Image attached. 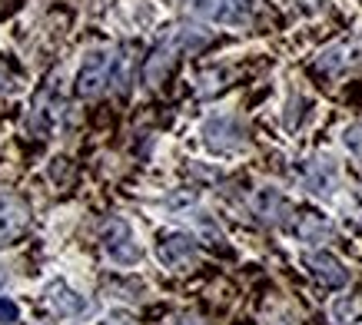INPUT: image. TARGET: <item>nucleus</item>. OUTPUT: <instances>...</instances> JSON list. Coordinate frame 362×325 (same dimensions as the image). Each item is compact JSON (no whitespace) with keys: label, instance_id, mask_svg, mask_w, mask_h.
Here are the masks:
<instances>
[{"label":"nucleus","instance_id":"dca6fc26","mask_svg":"<svg viewBox=\"0 0 362 325\" xmlns=\"http://www.w3.org/2000/svg\"><path fill=\"white\" fill-rule=\"evenodd\" d=\"M7 285V269H0V289Z\"/></svg>","mask_w":362,"mask_h":325},{"label":"nucleus","instance_id":"0eeeda50","mask_svg":"<svg viewBox=\"0 0 362 325\" xmlns=\"http://www.w3.org/2000/svg\"><path fill=\"white\" fill-rule=\"evenodd\" d=\"M203 136H206L209 150L216 153H230V150H240L243 143H246V136H243L240 123L233 117H216L206 123V130H203Z\"/></svg>","mask_w":362,"mask_h":325},{"label":"nucleus","instance_id":"f03ea898","mask_svg":"<svg viewBox=\"0 0 362 325\" xmlns=\"http://www.w3.org/2000/svg\"><path fill=\"white\" fill-rule=\"evenodd\" d=\"M113 76V57L107 50H93V54L83 57V66H80L77 76V93L83 100H93L103 93V87L110 83Z\"/></svg>","mask_w":362,"mask_h":325},{"label":"nucleus","instance_id":"7ed1b4c3","mask_svg":"<svg viewBox=\"0 0 362 325\" xmlns=\"http://www.w3.org/2000/svg\"><path fill=\"white\" fill-rule=\"evenodd\" d=\"M156 256H160L166 269H189L199 256V246L187 232H163L160 242H156Z\"/></svg>","mask_w":362,"mask_h":325},{"label":"nucleus","instance_id":"2eb2a0df","mask_svg":"<svg viewBox=\"0 0 362 325\" xmlns=\"http://www.w3.org/2000/svg\"><path fill=\"white\" fill-rule=\"evenodd\" d=\"M103 325H136V322H133V319H130V315H127V312H113V315H110V319H107V322H103Z\"/></svg>","mask_w":362,"mask_h":325},{"label":"nucleus","instance_id":"9d476101","mask_svg":"<svg viewBox=\"0 0 362 325\" xmlns=\"http://www.w3.org/2000/svg\"><path fill=\"white\" fill-rule=\"evenodd\" d=\"M303 186L309 193L316 196H329L332 186H336V166L329 160H316V162H306V173H303Z\"/></svg>","mask_w":362,"mask_h":325},{"label":"nucleus","instance_id":"20e7f679","mask_svg":"<svg viewBox=\"0 0 362 325\" xmlns=\"http://www.w3.org/2000/svg\"><path fill=\"white\" fill-rule=\"evenodd\" d=\"M30 223V209L17 193H0V246L21 236Z\"/></svg>","mask_w":362,"mask_h":325},{"label":"nucleus","instance_id":"f257e3e1","mask_svg":"<svg viewBox=\"0 0 362 325\" xmlns=\"http://www.w3.org/2000/svg\"><path fill=\"white\" fill-rule=\"evenodd\" d=\"M100 246H103V252H107V259H110L113 266H136L143 256L140 246H136V236H133L130 223L120 216H113L110 223L103 226Z\"/></svg>","mask_w":362,"mask_h":325},{"label":"nucleus","instance_id":"ddd939ff","mask_svg":"<svg viewBox=\"0 0 362 325\" xmlns=\"http://www.w3.org/2000/svg\"><path fill=\"white\" fill-rule=\"evenodd\" d=\"M17 322H21V309H17V302L7 299V295H0V325H17Z\"/></svg>","mask_w":362,"mask_h":325},{"label":"nucleus","instance_id":"f8f14e48","mask_svg":"<svg viewBox=\"0 0 362 325\" xmlns=\"http://www.w3.org/2000/svg\"><path fill=\"white\" fill-rule=\"evenodd\" d=\"M356 312H359V302H356V299H336V302H332V319L339 325H349L352 319H356Z\"/></svg>","mask_w":362,"mask_h":325},{"label":"nucleus","instance_id":"39448f33","mask_svg":"<svg viewBox=\"0 0 362 325\" xmlns=\"http://www.w3.org/2000/svg\"><path fill=\"white\" fill-rule=\"evenodd\" d=\"M197 13L223 27H240L252 17V4L250 0H199Z\"/></svg>","mask_w":362,"mask_h":325},{"label":"nucleus","instance_id":"1a4fd4ad","mask_svg":"<svg viewBox=\"0 0 362 325\" xmlns=\"http://www.w3.org/2000/svg\"><path fill=\"white\" fill-rule=\"evenodd\" d=\"M252 209H256V216L266 219V223H283L289 216V203H286L283 193H276V189H259V193L252 196Z\"/></svg>","mask_w":362,"mask_h":325},{"label":"nucleus","instance_id":"6e6552de","mask_svg":"<svg viewBox=\"0 0 362 325\" xmlns=\"http://www.w3.org/2000/svg\"><path fill=\"white\" fill-rule=\"evenodd\" d=\"M47 299H50V305H54V312L64 315V319H83V315L93 312V302L83 299L80 292H74L66 282H54Z\"/></svg>","mask_w":362,"mask_h":325},{"label":"nucleus","instance_id":"4468645a","mask_svg":"<svg viewBox=\"0 0 362 325\" xmlns=\"http://www.w3.org/2000/svg\"><path fill=\"white\" fill-rule=\"evenodd\" d=\"M342 143H346V146H349L356 156H362V123L349 126V130H346V136H342Z\"/></svg>","mask_w":362,"mask_h":325},{"label":"nucleus","instance_id":"423d86ee","mask_svg":"<svg viewBox=\"0 0 362 325\" xmlns=\"http://www.w3.org/2000/svg\"><path fill=\"white\" fill-rule=\"evenodd\" d=\"M306 269L313 272V279L322 285V289H342L349 282V269L342 266L329 249H319L306 256Z\"/></svg>","mask_w":362,"mask_h":325},{"label":"nucleus","instance_id":"9b49d317","mask_svg":"<svg viewBox=\"0 0 362 325\" xmlns=\"http://www.w3.org/2000/svg\"><path fill=\"white\" fill-rule=\"evenodd\" d=\"M296 236L303 242H326L332 236V226H329V219L316 216V213H303L296 223Z\"/></svg>","mask_w":362,"mask_h":325}]
</instances>
